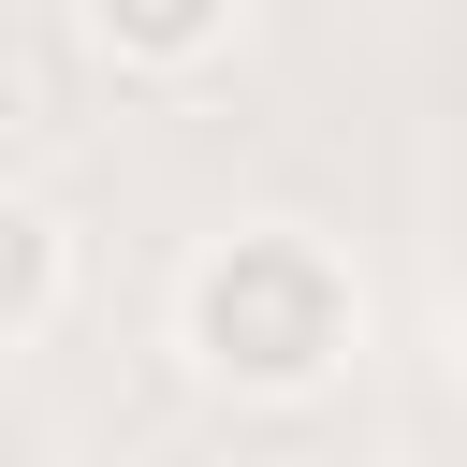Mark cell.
<instances>
[{
  "instance_id": "cell-1",
  "label": "cell",
  "mask_w": 467,
  "mask_h": 467,
  "mask_svg": "<svg viewBox=\"0 0 467 467\" xmlns=\"http://www.w3.org/2000/svg\"><path fill=\"white\" fill-rule=\"evenodd\" d=\"M175 350H190V379H219V394H248V409H306V394L365 350V277H350L321 234L248 219V234H219V248L175 277Z\"/></svg>"
},
{
  "instance_id": "cell-2",
  "label": "cell",
  "mask_w": 467,
  "mask_h": 467,
  "mask_svg": "<svg viewBox=\"0 0 467 467\" xmlns=\"http://www.w3.org/2000/svg\"><path fill=\"white\" fill-rule=\"evenodd\" d=\"M73 29H88V58H117V73H146V88H175V73H204V58H234V29H248V0H73Z\"/></svg>"
},
{
  "instance_id": "cell-3",
  "label": "cell",
  "mask_w": 467,
  "mask_h": 467,
  "mask_svg": "<svg viewBox=\"0 0 467 467\" xmlns=\"http://www.w3.org/2000/svg\"><path fill=\"white\" fill-rule=\"evenodd\" d=\"M58 306H73V234L29 190H0V350H29Z\"/></svg>"
},
{
  "instance_id": "cell-4",
  "label": "cell",
  "mask_w": 467,
  "mask_h": 467,
  "mask_svg": "<svg viewBox=\"0 0 467 467\" xmlns=\"http://www.w3.org/2000/svg\"><path fill=\"white\" fill-rule=\"evenodd\" d=\"M452 365H467V277H452Z\"/></svg>"
}]
</instances>
